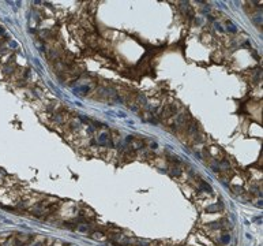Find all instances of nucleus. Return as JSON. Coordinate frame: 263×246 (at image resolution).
Wrapping results in <instances>:
<instances>
[{
  "label": "nucleus",
  "mask_w": 263,
  "mask_h": 246,
  "mask_svg": "<svg viewBox=\"0 0 263 246\" xmlns=\"http://www.w3.org/2000/svg\"><path fill=\"white\" fill-rule=\"evenodd\" d=\"M97 144H98V145H101V146H107V148L113 146V142H112V139H111V135H109V133H107V131H104V133H100V134H98Z\"/></svg>",
  "instance_id": "obj_1"
},
{
  "label": "nucleus",
  "mask_w": 263,
  "mask_h": 246,
  "mask_svg": "<svg viewBox=\"0 0 263 246\" xmlns=\"http://www.w3.org/2000/svg\"><path fill=\"white\" fill-rule=\"evenodd\" d=\"M176 114V105H173V104H169V105H166L162 111H161V119H169V118H172Z\"/></svg>",
  "instance_id": "obj_2"
},
{
  "label": "nucleus",
  "mask_w": 263,
  "mask_h": 246,
  "mask_svg": "<svg viewBox=\"0 0 263 246\" xmlns=\"http://www.w3.org/2000/svg\"><path fill=\"white\" fill-rule=\"evenodd\" d=\"M75 230H76V231H80V233H85V234H91V233H93L91 224H87L86 222H80V223L75 224Z\"/></svg>",
  "instance_id": "obj_3"
},
{
  "label": "nucleus",
  "mask_w": 263,
  "mask_h": 246,
  "mask_svg": "<svg viewBox=\"0 0 263 246\" xmlns=\"http://www.w3.org/2000/svg\"><path fill=\"white\" fill-rule=\"evenodd\" d=\"M224 208V205L219 202V204H213V205H209L206 206V212L207 213H217L218 210H221Z\"/></svg>",
  "instance_id": "obj_4"
},
{
  "label": "nucleus",
  "mask_w": 263,
  "mask_h": 246,
  "mask_svg": "<svg viewBox=\"0 0 263 246\" xmlns=\"http://www.w3.org/2000/svg\"><path fill=\"white\" fill-rule=\"evenodd\" d=\"M229 241H230V235H229V233H222L218 238V242L221 243V245H228Z\"/></svg>",
  "instance_id": "obj_5"
},
{
  "label": "nucleus",
  "mask_w": 263,
  "mask_h": 246,
  "mask_svg": "<svg viewBox=\"0 0 263 246\" xmlns=\"http://www.w3.org/2000/svg\"><path fill=\"white\" fill-rule=\"evenodd\" d=\"M181 174H183V171L180 170L177 166L170 167V175H172V176H180Z\"/></svg>",
  "instance_id": "obj_6"
},
{
  "label": "nucleus",
  "mask_w": 263,
  "mask_h": 246,
  "mask_svg": "<svg viewBox=\"0 0 263 246\" xmlns=\"http://www.w3.org/2000/svg\"><path fill=\"white\" fill-rule=\"evenodd\" d=\"M93 238L94 239H98V241H105L107 239V235L102 233H93Z\"/></svg>",
  "instance_id": "obj_7"
},
{
  "label": "nucleus",
  "mask_w": 263,
  "mask_h": 246,
  "mask_svg": "<svg viewBox=\"0 0 263 246\" xmlns=\"http://www.w3.org/2000/svg\"><path fill=\"white\" fill-rule=\"evenodd\" d=\"M228 25H229V26H228V30L232 31V33H236L237 29H236V26H235V25H232V22H229V21H228Z\"/></svg>",
  "instance_id": "obj_8"
},
{
  "label": "nucleus",
  "mask_w": 263,
  "mask_h": 246,
  "mask_svg": "<svg viewBox=\"0 0 263 246\" xmlns=\"http://www.w3.org/2000/svg\"><path fill=\"white\" fill-rule=\"evenodd\" d=\"M233 190H235V193H237V194H241V193H243V187H239V186H235Z\"/></svg>",
  "instance_id": "obj_9"
}]
</instances>
